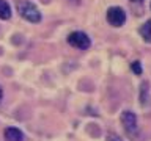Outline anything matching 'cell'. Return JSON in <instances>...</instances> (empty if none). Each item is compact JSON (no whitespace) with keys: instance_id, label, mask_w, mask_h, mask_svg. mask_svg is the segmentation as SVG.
<instances>
[{"instance_id":"6","label":"cell","mask_w":151,"mask_h":141,"mask_svg":"<svg viewBox=\"0 0 151 141\" xmlns=\"http://www.w3.org/2000/svg\"><path fill=\"white\" fill-rule=\"evenodd\" d=\"M140 36L143 38L146 42H150V44H151V19H150V21H146L143 25L140 27Z\"/></svg>"},{"instance_id":"1","label":"cell","mask_w":151,"mask_h":141,"mask_svg":"<svg viewBox=\"0 0 151 141\" xmlns=\"http://www.w3.org/2000/svg\"><path fill=\"white\" fill-rule=\"evenodd\" d=\"M17 11L21 14V17H24L28 22L38 24L41 21V13L36 8V5H33L28 0H19L17 2Z\"/></svg>"},{"instance_id":"12","label":"cell","mask_w":151,"mask_h":141,"mask_svg":"<svg viewBox=\"0 0 151 141\" xmlns=\"http://www.w3.org/2000/svg\"><path fill=\"white\" fill-rule=\"evenodd\" d=\"M131 2H143V0H131Z\"/></svg>"},{"instance_id":"11","label":"cell","mask_w":151,"mask_h":141,"mask_svg":"<svg viewBox=\"0 0 151 141\" xmlns=\"http://www.w3.org/2000/svg\"><path fill=\"white\" fill-rule=\"evenodd\" d=\"M2 99H3V89H2V86H0V102H2Z\"/></svg>"},{"instance_id":"8","label":"cell","mask_w":151,"mask_h":141,"mask_svg":"<svg viewBox=\"0 0 151 141\" xmlns=\"http://www.w3.org/2000/svg\"><path fill=\"white\" fill-rule=\"evenodd\" d=\"M150 99V83L148 82H143L140 86V100L143 105H146V100Z\"/></svg>"},{"instance_id":"9","label":"cell","mask_w":151,"mask_h":141,"mask_svg":"<svg viewBox=\"0 0 151 141\" xmlns=\"http://www.w3.org/2000/svg\"><path fill=\"white\" fill-rule=\"evenodd\" d=\"M131 68H132V72H134V74H137V75L142 74V64H140V61H134Z\"/></svg>"},{"instance_id":"5","label":"cell","mask_w":151,"mask_h":141,"mask_svg":"<svg viewBox=\"0 0 151 141\" xmlns=\"http://www.w3.org/2000/svg\"><path fill=\"white\" fill-rule=\"evenodd\" d=\"M5 141H24V133L17 127L5 129Z\"/></svg>"},{"instance_id":"7","label":"cell","mask_w":151,"mask_h":141,"mask_svg":"<svg viewBox=\"0 0 151 141\" xmlns=\"http://www.w3.org/2000/svg\"><path fill=\"white\" fill-rule=\"evenodd\" d=\"M11 17V8L5 0H0V19H9Z\"/></svg>"},{"instance_id":"3","label":"cell","mask_w":151,"mask_h":141,"mask_svg":"<svg viewBox=\"0 0 151 141\" xmlns=\"http://www.w3.org/2000/svg\"><path fill=\"white\" fill-rule=\"evenodd\" d=\"M68 44L76 47V49L85 50L91 46V39H90V36L83 31H73V33H69V36H68Z\"/></svg>"},{"instance_id":"10","label":"cell","mask_w":151,"mask_h":141,"mask_svg":"<svg viewBox=\"0 0 151 141\" xmlns=\"http://www.w3.org/2000/svg\"><path fill=\"white\" fill-rule=\"evenodd\" d=\"M107 141H123V140L120 138V136H116V135H109Z\"/></svg>"},{"instance_id":"4","label":"cell","mask_w":151,"mask_h":141,"mask_svg":"<svg viewBox=\"0 0 151 141\" xmlns=\"http://www.w3.org/2000/svg\"><path fill=\"white\" fill-rule=\"evenodd\" d=\"M126 21V13L120 6H112L107 9V22L113 27H121Z\"/></svg>"},{"instance_id":"2","label":"cell","mask_w":151,"mask_h":141,"mask_svg":"<svg viewBox=\"0 0 151 141\" xmlns=\"http://www.w3.org/2000/svg\"><path fill=\"white\" fill-rule=\"evenodd\" d=\"M121 124L124 127L126 133L131 138H135L139 135V124H137V116L132 111H124L121 115Z\"/></svg>"}]
</instances>
